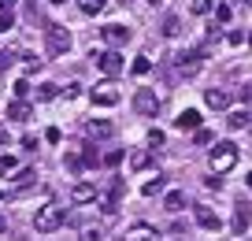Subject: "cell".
I'll return each instance as SVG.
<instances>
[{
	"label": "cell",
	"instance_id": "9a60e30c",
	"mask_svg": "<svg viewBox=\"0 0 252 241\" xmlns=\"http://www.w3.org/2000/svg\"><path fill=\"white\" fill-rule=\"evenodd\" d=\"M249 123H252V111H249V108H237V111H230V119H226V126H230V130H245Z\"/></svg>",
	"mask_w": 252,
	"mask_h": 241
},
{
	"label": "cell",
	"instance_id": "3957f363",
	"mask_svg": "<svg viewBox=\"0 0 252 241\" xmlns=\"http://www.w3.org/2000/svg\"><path fill=\"white\" fill-rule=\"evenodd\" d=\"M63 219H67V211L60 208V204H45V208H37V215H33V230L37 234H52L63 226Z\"/></svg>",
	"mask_w": 252,
	"mask_h": 241
},
{
	"label": "cell",
	"instance_id": "d6986e66",
	"mask_svg": "<svg viewBox=\"0 0 252 241\" xmlns=\"http://www.w3.org/2000/svg\"><path fill=\"white\" fill-rule=\"evenodd\" d=\"M182 204H186V193H182V189H171V193L163 197V208L167 211H182Z\"/></svg>",
	"mask_w": 252,
	"mask_h": 241
},
{
	"label": "cell",
	"instance_id": "7a4b0ae2",
	"mask_svg": "<svg viewBox=\"0 0 252 241\" xmlns=\"http://www.w3.org/2000/svg\"><path fill=\"white\" fill-rule=\"evenodd\" d=\"M45 52L48 56H67L71 52V30L60 26V23L45 26Z\"/></svg>",
	"mask_w": 252,
	"mask_h": 241
},
{
	"label": "cell",
	"instance_id": "e575fe53",
	"mask_svg": "<svg viewBox=\"0 0 252 241\" xmlns=\"http://www.w3.org/2000/svg\"><path fill=\"white\" fill-rule=\"evenodd\" d=\"M78 241H104V234L96 230V226H89V230H82V238Z\"/></svg>",
	"mask_w": 252,
	"mask_h": 241
},
{
	"label": "cell",
	"instance_id": "60d3db41",
	"mask_svg": "<svg viewBox=\"0 0 252 241\" xmlns=\"http://www.w3.org/2000/svg\"><path fill=\"white\" fill-rule=\"evenodd\" d=\"M149 145H163V130H149Z\"/></svg>",
	"mask_w": 252,
	"mask_h": 241
},
{
	"label": "cell",
	"instance_id": "5bb4252c",
	"mask_svg": "<svg viewBox=\"0 0 252 241\" xmlns=\"http://www.w3.org/2000/svg\"><path fill=\"white\" fill-rule=\"evenodd\" d=\"M252 226V211H249V204H237L234 208V234H245Z\"/></svg>",
	"mask_w": 252,
	"mask_h": 241
},
{
	"label": "cell",
	"instance_id": "6da1fadb",
	"mask_svg": "<svg viewBox=\"0 0 252 241\" xmlns=\"http://www.w3.org/2000/svg\"><path fill=\"white\" fill-rule=\"evenodd\" d=\"M237 145L234 141H215V148L208 152V167H212V174H226L237 167Z\"/></svg>",
	"mask_w": 252,
	"mask_h": 241
},
{
	"label": "cell",
	"instance_id": "b9f144b4",
	"mask_svg": "<svg viewBox=\"0 0 252 241\" xmlns=\"http://www.w3.org/2000/svg\"><path fill=\"white\" fill-rule=\"evenodd\" d=\"M237 97H241V104H245V108H249V104H252V86H245V89H241V93H237Z\"/></svg>",
	"mask_w": 252,
	"mask_h": 241
},
{
	"label": "cell",
	"instance_id": "8fae6325",
	"mask_svg": "<svg viewBox=\"0 0 252 241\" xmlns=\"http://www.w3.org/2000/svg\"><path fill=\"white\" fill-rule=\"evenodd\" d=\"M123 193H126V186H123V182H111V186H108V193H104L100 197V204H104V211H115L119 208V201H123Z\"/></svg>",
	"mask_w": 252,
	"mask_h": 241
},
{
	"label": "cell",
	"instance_id": "74e56055",
	"mask_svg": "<svg viewBox=\"0 0 252 241\" xmlns=\"http://www.w3.org/2000/svg\"><path fill=\"white\" fill-rule=\"evenodd\" d=\"M45 141H52V145H60V141H63L60 126H48V130H45Z\"/></svg>",
	"mask_w": 252,
	"mask_h": 241
},
{
	"label": "cell",
	"instance_id": "52a82bcc",
	"mask_svg": "<svg viewBox=\"0 0 252 241\" xmlns=\"http://www.w3.org/2000/svg\"><path fill=\"white\" fill-rule=\"evenodd\" d=\"M100 37H104V45H108V48H123L126 41H130V30H126L123 23H108L100 30Z\"/></svg>",
	"mask_w": 252,
	"mask_h": 241
},
{
	"label": "cell",
	"instance_id": "8992f818",
	"mask_svg": "<svg viewBox=\"0 0 252 241\" xmlns=\"http://www.w3.org/2000/svg\"><path fill=\"white\" fill-rule=\"evenodd\" d=\"M134 111H137V115H156V111H159L156 89H137V93H134Z\"/></svg>",
	"mask_w": 252,
	"mask_h": 241
},
{
	"label": "cell",
	"instance_id": "c3c4849f",
	"mask_svg": "<svg viewBox=\"0 0 252 241\" xmlns=\"http://www.w3.org/2000/svg\"><path fill=\"white\" fill-rule=\"evenodd\" d=\"M48 4H67V0H48Z\"/></svg>",
	"mask_w": 252,
	"mask_h": 241
},
{
	"label": "cell",
	"instance_id": "7bdbcfd3",
	"mask_svg": "<svg viewBox=\"0 0 252 241\" xmlns=\"http://www.w3.org/2000/svg\"><path fill=\"white\" fill-rule=\"evenodd\" d=\"M15 4H19V0H0V11H11Z\"/></svg>",
	"mask_w": 252,
	"mask_h": 241
},
{
	"label": "cell",
	"instance_id": "7dc6e473",
	"mask_svg": "<svg viewBox=\"0 0 252 241\" xmlns=\"http://www.w3.org/2000/svg\"><path fill=\"white\" fill-rule=\"evenodd\" d=\"M0 201H8V193H4V189H0Z\"/></svg>",
	"mask_w": 252,
	"mask_h": 241
},
{
	"label": "cell",
	"instance_id": "83f0119b",
	"mask_svg": "<svg viewBox=\"0 0 252 241\" xmlns=\"http://www.w3.org/2000/svg\"><path fill=\"white\" fill-rule=\"evenodd\" d=\"M33 178H37V171H30V167H23V171H19V174H15V186H19V189H23V186H30V182H33Z\"/></svg>",
	"mask_w": 252,
	"mask_h": 241
},
{
	"label": "cell",
	"instance_id": "484cf974",
	"mask_svg": "<svg viewBox=\"0 0 252 241\" xmlns=\"http://www.w3.org/2000/svg\"><path fill=\"white\" fill-rule=\"evenodd\" d=\"M189 11H193V15H212V11H215V0H193Z\"/></svg>",
	"mask_w": 252,
	"mask_h": 241
},
{
	"label": "cell",
	"instance_id": "4316f807",
	"mask_svg": "<svg viewBox=\"0 0 252 241\" xmlns=\"http://www.w3.org/2000/svg\"><path fill=\"white\" fill-rule=\"evenodd\" d=\"M82 164H86V167H96V164H100V152H96V145H86V152H82Z\"/></svg>",
	"mask_w": 252,
	"mask_h": 241
},
{
	"label": "cell",
	"instance_id": "ffe728a7",
	"mask_svg": "<svg viewBox=\"0 0 252 241\" xmlns=\"http://www.w3.org/2000/svg\"><path fill=\"white\" fill-rule=\"evenodd\" d=\"M8 119H30V104H26V101H19V97H15V101L8 104Z\"/></svg>",
	"mask_w": 252,
	"mask_h": 241
},
{
	"label": "cell",
	"instance_id": "ee69618b",
	"mask_svg": "<svg viewBox=\"0 0 252 241\" xmlns=\"http://www.w3.org/2000/svg\"><path fill=\"white\" fill-rule=\"evenodd\" d=\"M8 145V130H4V126H0V148Z\"/></svg>",
	"mask_w": 252,
	"mask_h": 241
},
{
	"label": "cell",
	"instance_id": "d590c367",
	"mask_svg": "<svg viewBox=\"0 0 252 241\" xmlns=\"http://www.w3.org/2000/svg\"><path fill=\"white\" fill-rule=\"evenodd\" d=\"M26 93H30V82L19 78V82H15V97H19V101H26Z\"/></svg>",
	"mask_w": 252,
	"mask_h": 241
},
{
	"label": "cell",
	"instance_id": "7c38bea8",
	"mask_svg": "<svg viewBox=\"0 0 252 241\" xmlns=\"http://www.w3.org/2000/svg\"><path fill=\"white\" fill-rule=\"evenodd\" d=\"M230 101H234V97H230L226 89H208V93H204V104H208V108H215V111H226Z\"/></svg>",
	"mask_w": 252,
	"mask_h": 241
},
{
	"label": "cell",
	"instance_id": "4fadbf2b",
	"mask_svg": "<svg viewBox=\"0 0 252 241\" xmlns=\"http://www.w3.org/2000/svg\"><path fill=\"white\" fill-rule=\"evenodd\" d=\"M71 197H74V204H89V201H96V197H100V189H96L93 182H78Z\"/></svg>",
	"mask_w": 252,
	"mask_h": 241
},
{
	"label": "cell",
	"instance_id": "ba28073f",
	"mask_svg": "<svg viewBox=\"0 0 252 241\" xmlns=\"http://www.w3.org/2000/svg\"><path fill=\"white\" fill-rule=\"evenodd\" d=\"M193 219H197V226H204V230H222L219 211L208 208V204H197V208H193Z\"/></svg>",
	"mask_w": 252,
	"mask_h": 241
},
{
	"label": "cell",
	"instance_id": "bcb514c9",
	"mask_svg": "<svg viewBox=\"0 0 252 241\" xmlns=\"http://www.w3.org/2000/svg\"><path fill=\"white\" fill-rule=\"evenodd\" d=\"M149 4H152V8H159V4H163V0H149Z\"/></svg>",
	"mask_w": 252,
	"mask_h": 241
},
{
	"label": "cell",
	"instance_id": "f6af8a7d",
	"mask_svg": "<svg viewBox=\"0 0 252 241\" xmlns=\"http://www.w3.org/2000/svg\"><path fill=\"white\" fill-rule=\"evenodd\" d=\"M4 230H8V219H4V215H0V234H4Z\"/></svg>",
	"mask_w": 252,
	"mask_h": 241
},
{
	"label": "cell",
	"instance_id": "277c9868",
	"mask_svg": "<svg viewBox=\"0 0 252 241\" xmlns=\"http://www.w3.org/2000/svg\"><path fill=\"white\" fill-rule=\"evenodd\" d=\"M93 60H96V67H100L108 78H119V74L126 70V63H123V56H119V48H104V52H93Z\"/></svg>",
	"mask_w": 252,
	"mask_h": 241
},
{
	"label": "cell",
	"instance_id": "f35d334b",
	"mask_svg": "<svg viewBox=\"0 0 252 241\" xmlns=\"http://www.w3.org/2000/svg\"><path fill=\"white\" fill-rule=\"evenodd\" d=\"M226 45H234V48L245 45V34H241V30H230V34H226Z\"/></svg>",
	"mask_w": 252,
	"mask_h": 241
},
{
	"label": "cell",
	"instance_id": "d4e9b609",
	"mask_svg": "<svg viewBox=\"0 0 252 241\" xmlns=\"http://www.w3.org/2000/svg\"><path fill=\"white\" fill-rule=\"evenodd\" d=\"M182 34V19L178 15H167L163 19V37H178Z\"/></svg>",
	"mask_w": 252,
	"mask_h": 241
},
{
	"label": "cell",
	"instance_id": "f546056e",
	"mask_svg": "<svg viewBox=\"0 0 252 241\" xmlns=\"http://www.w3.org/2000/svg\"><path fill=\"white\" fill-rule=\"evenodd\" d=\"M100 160H104L108 167H119V164H123V148H111V152H104Z\"/></svg>",
	"mask_w": 252,
	"mask_h": 241
},
{
	"label": "cell",
	"instance_id": "603a6c76",
	"mask_svg": "<svg viewBox=\"0 0 252 241\" xmlns=\"http://www.w3.org/2000/svg\"><path fill=\"white\" fill-rule=\"evenodd\" d=\"M63 167H67L71 174H82V171H86V164H82L78 152H67V156H63Z\"/></svg>",
	"mask_w": 252,
	"mask_h": 241
},
{
	"label": "cell",
	"instance_id": "d6a6232c",
	"mask_svg": "<svg viewBox=\"0 0 252 241\" xmlns=\"http://www.w3.org/2000/svg\"><path fill=\"white\" fill-rule=\"evenodd\" d=\"M193 141H197V145H212V130H204V126H200V130H193Z\"/></svg>",
	"mask_w": 252,
	"mask_h": 241
},
{
	"label": "cell",
	"instance_id": "44dd1931",
	"mask_svg": "<svg viewBox=\"0 0 252 241\" xmlns=\"http://www.w3.org/2000/svg\"><path fill=\"white\" fill-rule=\"evenodd\" d=\"M149 70H152V60H149V56H137V60L130 63V74H134V78H145Z\"/></svg>",
	"mask_w": 252,
	"mask_h": 241
},
{
	"label": "cell",
	"instance_id": "30bf717a",
	"mask_svg": "<svg viewBox=\"0 0 252 241\" xmlns=\"http://www.w3.org/2000/svg\"><path fill=\"white\" fill-rule=\"evenodd\" d=\"M174 130H200V111L197 108H186V111H178V119H174Z\"/></svg>",
	"mask_w": 252,
	"mask_h": 241
},
{
	"label": "cell",
	"instance_id": "836d02e7",
	"mask_svg": "<svg viewBox=\"0 0 252 241\" xmlns=\"http://www.w3.org/2000/svg\"><path fill=\"white\" fill-rule=\"evenodd\" d=\"M215 23H230V4H215Z\"/></svg>",
	"mask_w": 252,
	"mask_h": 241
},
{
	"label": "cell",
	"instance_id": "ac0fdd59",
	"mask_svg": "<svg viewBox=\"0 0 252 241\" xmlns=\"http://www.w3.org/2000/svg\"><path fill=\"white\" fill-rule=\"evenodd\" d=\"M108 8V0H78V11L82 15H100Z\"/></svg>",
	"mask_w": 252,
	"mask_h": 241
},
{
	"label": "cell",
	"instance_id": "cb8c5ba5",
	"mask_svg": "<svg viewBox=\"0 0 252 241\" xmlns=\"http://www.w3.org/2000/svg\"><path fill=\"white\" fill-rule=\"evenodd\" d=\"M56 97H60V86H56V82H41L37 86V101H56Z\"/></svg>",
	"mask_w": 252,
	"mask_h": 241
},
{
	"label": "cell",
	"instance_id": "ab89813d",
	"mask_svg": "<svg viewBox=\"0 0 252 241\" xmlns=\"http://www.w3.org/2000/svg\"><path fill=\"white\" fill-rule=\"evenodd\" d=\"M63 93H67V101H74V97L82 93V82H67V89H63Z\"/></svg>",
	"mask_w": 252,
	"mask_h": 241
},
{
	"label": "cell",
	"instance_id": "f1b7e54d",
	"mask_svg": "<svg viewBox=\"0 0 252 241\" xmlns=\"http://www.w3.org/2000/svg\"><path fill=\"white\" fill-rule=\"evenodd\" d=\"M134 241H159V234L149 230V226H137V230H134Z\"/></svg>",
	"mask_w": 252,
	"mask_h": 241
},
{
	"label": "cell",
	"instance_id": "7402d4cb",
	"mask_svg": "<svg viewBox=\"0 0 252 241\" xmlns=\"http://www.w3.org/2000/svg\"><path fill=\"white\" fill-rule=\"evenodd\" d=\"M163 186H167V178H163V174H156V178H149V182L141 186V193H145V197H156V193H163Z\"/></svg>",
	"mask_w": 252,
	"mask_h": 241
},
{
	"label": "cell",
	"instance_id": "2e32d148",
	"mask_svg": "<svg viewBox=\"0 0 252 241\" xmlns=\"http://www.w3.org/2000/svg\"><path fill=\"white\" fill-rule=\"evenodd\" d=\"M130 167H134V171H149V167H152V152H145V148H137V152L130 156Z\"/></svg>",
	"mask_w": 252,
	"mask_h": 241
},
{
	"label": "cell",
	"instance_id": "e0dca14e",
	"mask_svg": "<svg viewBox=\"0 0 252 241\" xmlns=\"http://www.w3.org/2000/svg\"><path fill=\"white\" fill-rule=\"evenodd\" d=\"M89 134H93V138H111L115 126H111L108 119H93V123H89Z\"/></svg>",
	"mask_w": 252,
	"mask_h": 241
},
{
	"label": "cell",
	"instance_id": "4dcf8cb0",
	"mask_svg": "<svg viewBox=\"0 0 252 241\" xmlns=\"http://www.w3.org/2000/svg\"><path fill=\"white\" fill-rule=\"evenodd\" d=\"M8 30H15V15H11V11H0V34H8Z\"/></svg>",
	"mask_w": 252,
	"mask_h": 241
},
{
	"label": "cell",
	"instance_id": "9c48e42d",
	"mask_svg": "<svg viewBox=\"0 0 252 241\" xmlns=\"http://www.w3.org/2000/svg\"><path fill=\"white\" fill-rule=\"evenodd\" d=\"M89 97H93V104H96V108H115V104L123 101V93H119L115 86H96Z\"/></svg>",
	"mask_w": 252,
	"mask_h": 241
},
{
	"label": "cell",
	"instance_id": "1f68e13d",
	"mask_svg": "<svg viewBox=\"0 0 252 241\" xmlns=\"http://www.w3.org/2000/svg\"><path fill=\"white\" fill-rule=\"evenodd\" d=\"M15 63V48H0V70H8Z\"/></svg>",
	"mask_w": 252,
	"mask_h": 241
},
{
	"label": "cell",
	"instance_id": "681fc988",
	"mask_svg": "<svg viewBox=\"0 0 252 241\" xmlns=\"http://www.w3.org/2000/svg\"><path fill=\"white\" fill-rule=\"evenodd\" d=\"M119 4H130V0H119Z\"/></svg>",
	"mask_w": 252,
	"mask_h": 241
},
{
	"label": "cell",
	"instance_id": "5b68a950",
	"mask_svg": "<svg viewBox=\"0 0 252 241\" xmlns=\"http://www.w3.org/2000/svg\"><path fill=\"white\" fill-rule=\"evenodd\" d=\"M208 56V45H197V48H189V52H182L178 56V74H186V78H193L200 70V60Z\"/></svg>",
	"mask_w": 252,
	"mask_h": 241
},
{
	"label": "cell",
	"instance_id": "8d00e7d4",
	"mask_svg": "<svg viewBox=\"0 0 252 241\" xmlns=\"http://www.w3.org/2000/svg\"><path fill=\"white\" fill-rule=\"evenodd\" d=\"M15 171V156H0V174Z\"/></svg>",
	"mask_w": 252,
	"mask_h": 241
}]
</instances>
